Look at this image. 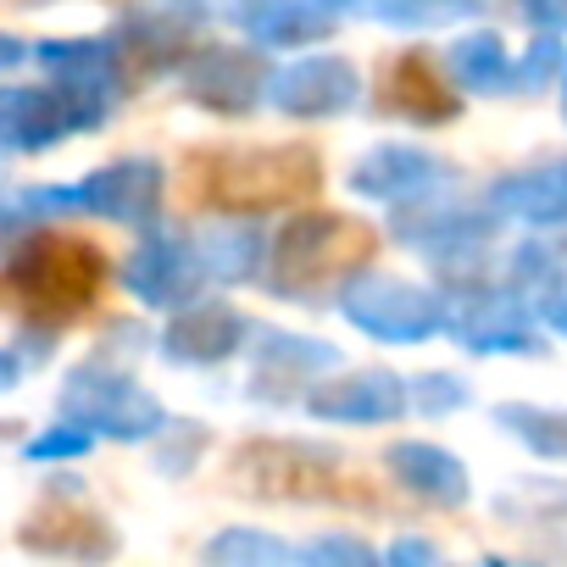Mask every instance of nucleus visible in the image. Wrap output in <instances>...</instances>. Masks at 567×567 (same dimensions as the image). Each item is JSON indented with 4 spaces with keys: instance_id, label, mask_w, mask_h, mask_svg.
Returning a JSON list of instances; mask_svg holds the SVG:
<instances>
[{
    "instance_id": "f257e3e1",
    "label": "nucleus",
    "mask_w": 567,
    "mask_h": 567,
    "mask_svg": "<svg viewBox=\"0 0 567 567\" xmlns=\"http://www.w3.org/2000/svg\"><path fill=\"white\" fill-rule=\"evenodd\" d=\"M323 189V162L312 145H200L173 173V200L184 212L267 217L301 212Z\"/></svg>"
},
{
    "instance_id": "f03ea898",
    "label": "nucleus",
    "mask_w": 567,
    "mask_h": 567,
    "mask_svg": "<svg viewBox=\"0 0 567 567\" xmlns=\"http://www.w3.org/2000/svg\"><path fill=\"white\" fill-rule=\"evenodd\" d=\"M112 256L79 228H40L0 261V307L40 329H73L106 307Z\"/></svg>"
},
{
    "instance_id": "7ed1b4c3",
    "label": "nucleus",
    "mask_w": 567,
    "mask_h": 567,
    "mask_svg": "<svg viewBox=\"0 0 567 567\" xmlns=\"http://www.w3.org/2000/svg\"><path fill=\"white\" fill-rule=\"evenodd\" d=\"M373 245H379V234L368 223H357L346 212L301 206V217L272 245V284L278 290H323V284L362 267L373 256Z\"/></svg>"
},
{
    "instance_id": "20e7f679",
    "label": "nucleus",
    "mask_w": 567,
    "mask_h": 567,
    "mask_svg": "<svg viewBox=\"0 0 567 567\" xmlns=\"http://www.w3.org/2000/svg\"><path fill=\"white\" fill-rule=\"evenodd\" d=\"M239 484L256 495H296V501H340V506H379V484L362 467H340L329 456L296 445H245L234 462Z\"/></svg>"
},
{
    "instance_id": "39448f33",
    "label": "nucleus",
    "mask_w": 567,
    "mask_h": 567,
    "mask_svg": "<svg viewBox=\"0 0 567 567\" xmlns=\"http://www.w3.org/2000/svg\"><path fill=\"white\" fill-rule=\"evenodd\" d=\"M384 106L401 117H417V123H445L456 112V95L440 79V68L412 51V56H395L384 68Z\"/></svg>"
}]
</instances>
